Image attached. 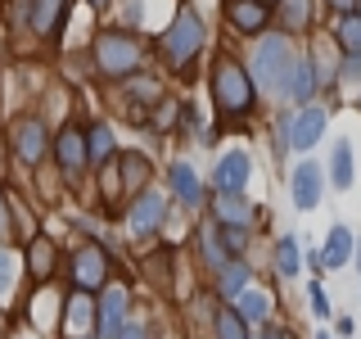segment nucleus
Segmentation results:
<instances>
[{
	"instance_id": "obj_22",
	"label": "nucleus",
	"mask_w": 361,
	"mask_h": 339,
	"mask_svg": "<svg viewBox=\"0 0 361 339\" xmlns=\"http://www.w3.org/2000/svg\"><path fill=\"white\" fill-rule=\"evenodd\" d=\"M86 145H90V163H109L113 150H118V141H113V131L104 127V122L86 131Z\"/></svg>"
},
{
	"instance_id": "obj_6",
	"label": "nucleus",
	"mask_w": 361,
	"mask_h": 339,
	"mask_svg": "<svg viewBox=\"0 0 361 339\" xmlns=\"http://www.w3.org/2000/svg\"><path fill=\"white\" fill-rule=\"evenodd\" d=\"M325 122H330L325 109H298L293 118H285V127H280L285 131V145L289 150H312V145L325 136Z\"/></svg>"
},
{
	"instance_id": "obj_32",
	"label": "nucleus",
	"mask_w": 361,
	"mask_h": 339,
	"mask_svg": "<svg viewBox=\"0 0 361 339\" xmlns=\"http://www.w3.org/2000/svg\"><path fill=\"white\" fill-rule=\"evenodd\" d=\"M330 5L338 9V14H357V0H330Z\"/></svg>"
},
{
	"instance_id": "obj_25",
	"label": "nucleus",
	"mask_w": 361,
	"mask_h": 339,
	"mask_svg": "<svg viewBox=\"0 0 361 339\" xmlns=\"http://www.w3.org/2000/svg\"><path fill=\"white\" fill-rule=\"evenodd\" d=\"M217 339H248V326H244L240 308H226V312H217Z\"/></svg>"
},
{
	"instance_id": "obj_20",
	"label": "nucleus",
	"mask_w": 361,
	"mask_h": 339,
	"mask_svg": "<svg viewBox=\"0 0 361 339\" xmlns=\"http://www.w3.org/2000/svg\"><path fill=\"white\" fill-rule=\"evenodd\" d=\"M217 222L221 226H248L253 222V208H248L240 195H221L217 199Z\"/></svg>"
},
{
	"instance_id": "obj_18",
	"label": "nucleus",
	"mask_w": 361,
	"mask_h": 339,
	"mask_svg": "<svg viewBox=\"0 0 361 339\" xmlns=\"http://www.w3.org/2000/svg\"><path fill=\"white\" fill-rule=\"evenodd\" d=\"M330 181H334V190H348V186H353V145H348V141H334Z\"/></svg>"
},
{
	"instance_id": "obj_31",
	"label": "nucleus",
	"mask_w": 361,
	"mask_h": 339,
	"mask_svg": "<svg viewBox=\"0 0 361 339\" xmlns=\"http://www.w3.org/2000/svg\"><path fill=\"white\" fill-rule=\"evenodd\" d=\"M118 339H149V331H145V326H127Z\"/></svg>"
},
{
	"instance_id": "obj_34",
	"label": "nucleus",
	"mask_w": 361,
	"mask_h": 339,
	"mask_svg": "<svg viewBox=\"0 0 361 339\" xmlns=\"http://www.w3.org/2000/svg\"><path fill=\"white\" fill-rule=\"evenodd\" d=\"M262 339H285V335H280V331H262Z\"/></svg>"
},
{
	"instance_id": "obj_35",
	"label": "nucleus",
	"mask_w": 361,
	"mask_h": 339,
	"mask_svg": "<svg viewBox=\"0 0 361 339\" xmlns=\"http://www.w3.org/2000/svg\"><path fill=\"white\" fill-rule=\"evenodd\" d=\"M90 5H95V9H104V5H109V0H90Z\"/></svg>"
},
{
	"instance_id": "obj_24",
	"label": "nucleus",
	"mask_w": 361,
	"mask_h": 339,
	"mask_svg": "<svg viewBox=\"0 0 361 339\" xmlns=\"http://www.w3.org/2000/svg\"><path fill=\"white\" fill-rule=\"evenodd\" d=\"M267 312H271V299L262 290H244L240 294V316H244V321H262Z\"/></svg>"
},
{
	"instance_id": "obj_14",
	"label": "nucleus",
	"mask_w": 361,
	"mask_h": 339,
	"mask_svg": "<svg viewBox=\"0 0 361 339\" xmlns=\"http://www.w3.org/2000/svg\"><path fill=\"white\" fill-rule=\"evenodd\" d=\"M99 335L104 339H118L122 331H127V290H104V299H99Z\"/></svg>"
},
{
	"instance_id": "obj_38",
	"label": "nucleus",
	"mask_w": 361,
	"mask_h": 339,
	"mask_svg": "<svg viewBox=\"0 0 361 339\" xmlns=\"http://www.w3.org/2000/svg\"><path fill=\"white\" fill-rule=\"evenodd\" d=\"M357 105H361V100H357Z\"/></svg>"
},
{
	"instance_id": "obj_27",
	"label": "nucleus",
	"mask_w": 361,
	"mask_h": 339,
	"mask_svg": "<svg viewBox=\"0 0 361 339\" xmlns=\"http://www.w3.org/2000/svg\"><path fill=\"white\" fill-rule=\"evenodd\" d=\"M50 267H54L50 240H37V244H32V271H37V276H50Z\"/></svg>"
},
{
	"instance_id": "obj_7",
	"label": "nucleus",
	"mask_w": 361,
	"mask_h": 339,
	"mask_svg": "<svg viewBox=\"0 0 361 339\" xmlns=\"http://www.w3.org/2000/svg\"><path fill=\"white\" fill-rule=\"evenodd\" d=\"M73 280H77V290H99L109 280V258H104V249L99 244H86V249H77V258H73Z\"/></svg>"
},
{
	"instance_id": "obj_9",
	"label": "nucleus",
	"mask_w": 361,
	"mask_h": 339,
	"mask_svg": "<svg viewBox=\"0 0 361 339\" xmlns=\"http://www.w3.org/2000/svg\"><path fill=\"white\" fill-rule=\"evenodd\" d=\"M248 172H253V163H248L244 150H231L217 158V172H212V186H217V195H240L248 186Z\"/></svg>"
},
{
	"instance_id": "obj_4",
	"label": "nucleus",
	"mask_w": 361,
	"mask_h": 339,
	"mask_svg": "<svg viewBox=\"0 0 361 339\" xmlns=\"http://www.w3.org/2000/svg\"><path fill=\"white\" fill-rule=\"evenodd\" d=\"M145 64V50L131 32H99L95 37V68L104 77H131Z\"/></svg>"
},
{
	"instance_id": "obj_15",
	"label": "nucleus",
	"mask_w": 361,
	"mask_h": 339,
	"mask_svg": "<svg viewBox=\"0 0 361 339\" xmlns=\"http://www.w3.org/2000/svg\"><path fill=\"white\" fill-rule=\"evenodd\" d=\"M353 254H357L353 231H348L343 222H334V226H330V235H325V249H321V267H343Z\"/></svg>"
},
{
	"instance_id": "obj_37",
	"label": "nucleus",
	"mask_w": 361,
	"mask_h": 339,
	"mask_svg": "<svg viewBox=\"0 0 361 339\" xmlns=\"http://www.w3.org/2000/svg\"><path fill=\"white\" fill-rule=\"evenodd\" d=\"M262 5H271V0H262Z\"/></svg>"
},
{
	"instance_id": "obj_23",
	"label": "nucleus",
	"mask_w": 361,
	"mask_h": 339,
	"mask_svg": "<svg viewBox=\"0 0 361 339\" xmlns=\"http://www.w3.org/2000/svg\"><path fill=\"white\" fill-rule=\"evenodd\" d=\"M276 267H280V276H298V267H302V249L293 235H285V240L276 244Z\"/></svg>"
},
{
	"instance_id": "obj_5",
	"label": "nucleus",
	"mask_w": 361,
	"mask_h": 339,
	"mask_svg": "<svg viewBox=\"0 0 361 339\" xmlns=\"http://www.w3.org/2000/svg\"><path fill=\"white\" fill-rule=\"evenodd\" d=\"M54 158H59V172L63 177H82V167L90 163V145H86V131L82 127H68L54 136Z\"/></svg>"
},
{
	"instance_id": "obj_2",
	"label": "nucleus",
	"mask_w": 361,
	"mask_h": 339,
	"mask_svg": "<svg viewBox=\"0 0 361 339\" xmlns=\"http://www.w3.org/2000/svg\"><path fill=\"white\" fill-rule=\"evenodd\" d=\"M203 50V23L195 9H176V18H172V28L163 32V59L176 68V73H185L190 64H195V54Z\"/></svg>"
},
{
	"instance_id": "obj_26",
	"label": "nucleus",
	"mask_w": 361,
	"mask_h": 339,
	"mask_svg": "<svg viewBox=\"0 0 361 339\" xmlns=\"http://www.w3.org/2000/svg\"><path fill=\"white\" fill-rule=\"evenodd\" d=\"M280 18H285V28H289V32H302V28H307V18H312L307 0H285V9H280Z\"/></svg>"
},
{
	"instance_id": "obj_21",
	"label": "nucleus",
	"mask_w": 361,
	"mask_h": 339,
	"mask_svg": "<svg viewBox=\"0 0 361 339\" xmlns=\"http://www.w3.org/2000/svg\"><path fill=\"white\" fill-rule=\"evenodd\" d=\"M217 290L226 294V299H240V294L248 290V267L244 263H226L221 276H217Z\"/></svg>"
},
{
	"instance_id": "obj_16",
	"label": "nucleus",
	"mask_w": 361,
	"mask_h": 339,
	"mask_svg": "<svg viewBox=\"0 0 361 339\" xmlns=\"http://www.w3.org/2000/svg\"><path fill=\"white\" fill-rule=\"evenodd\" d=\"M167 181H172V195L180 203H190V208L203 199V186H199V177H195V167H190V163H176L172 172H167Z\"/></svg>"
},
{
	"instance_id": "obj_10",
	"label": "nucleus",
	"mask_w": 361,
	"mask_h": 339,
	"mask_svg": "<svg viewBox=\"0 0 361 339\" xmlns=\"http://www.w3.org/2000/svg\"><path fill=\"white\" fill-rule=\"evenodd\" d=\"M163 218H167V203H163V195H154V190H145V195H135V203H131V235H154L158 226H163Z\"/></svg>"
},
{
	"instance_id": "obj_13",
	"label": "nucleus",
	"mask_w": 361,
	"mask_h": 339,
	"mask_svg": "<svg viewBox=\"0 0 361 339\" xmlns=\"http://www.w3.org/2000/svg\"><path fill=\"white\" fill-rule=\"evenodd\" d=\"M316 95V64L312 59H293L285 73V86H280V100H293V105H307Z\"/></svg>"
},
{
	"instance_id": "obj_33",
	"label": "nucleus",
	"mask_w": 361,
	"mask_h": 339,
	"mask_svg": "<svg viewBox=\"0 0 361 339\" xmlns=\"http://www.w3.org/2000/svg\"><path fill=\"white\" fill-rule=\"evenodd\" d=\"M5 231H9V218H5V199H0V240H5Z\"/></svg>"
},
{
	"instance_id": "obj_3",
	"label": "nucleus",
	"mask_w": 361,
	"mask_h": 339,
	"mask_svg": "<svg viewBox=\"0 0 361 339\" xmlns=\"http://www.w3.org/2000/svg\"><path fill=\"white\" fill-rule=\"evenodd\" d=\"M248 77H253V86H262L267 95H280V86H285V73L293 64V50L285 37H262L253 50V59H248Z\"/></svg>"
},
{
	"instance_id": "obj_30",
	"label": "nucleus",
	"mask_w": 361,
	"mask_h": 339,
	"mask_svg": "<svg viewBox=\"0 0 361 339\" xmlns=\"http://www.w3.org/2000/svg\"><path fill=\"white\" fill-rule=\"evenodd\" d=\"M338 73H343L348 82H361V54H348V59H343V68H338Z\"/></svg>"
},
{
	"instance_id": "obj_19",
	"label": "nucleus",
	"mask_w": 361,
	"mask_h": 339,
	"mask_svg": "<svg viewBox=\"0 0 361 339\" xmlns=\"http://www.w3.org/2000/svg\"><path fill=\"white\" fill-rule=\"evenodd\" d=\"M334 41H338V50H343V54H361V14H338Z\"/></svg>"
},
{
	"instance_id": "obj_1",
	"label": "nucleus",
	"mask_w": 361,
	"mask_h": 339,
	"mask_svg": "<svg viewBox=\"0 0 361 339\" xmlns=\"http://www.w3.org/2000/svg\"><path fill=\"white\" fill-rule=\"evenodd\" d=\"M212 100H217L221 113L244 118L253 109V77H248V68L235 59H217V68H212Z\"/></svg>"
},
{
	"instance_id": "obj_36",
	"label": "nucleus",
	"mask_w": 361,
	"mask_h": 339,
	"mask_svg": "<svg viewBox=\"0 0 361 339\" xmlns=\"http://www.w3.org/2000/svg\"><path fill=\"white\" fill-rule=\"evenodd\" d=\"M316 339H330V335H325V331H321V335H316Z\"/></svg>"
},
{
	"instance_id": "obj_8",
	"label": "nucleus",
	"mask_w": 361,
	"mask_h": 339,
	"mask_svg": "<svg viewBox=\"0 0 361 339\" xmlns=\"http://www.w3.org/2000/svg\"><path fill=\"white\" fill-rule=\"evenodd\" d=\"M321 190H325V167L316 163H298V172L289 181V195H293V208L298 213H312L321 203Z\"/></svg>"
},
{
	"instance_id": "obj_29",
	"label": "nucleus",
	"mask_w": 361,
	"mask_h": 339,
	"mask_svg": "<svg viewBox=\"0 0 361 339\" xmlns=\"http://www.w3.org/2000/svg\"><path fill=\"white\" fill-rule=\"evenodd\" d=\"M312 308H316V316H330V299H325V290L312 280Z\"/></svg>"
},
{
	"instance_id": "obj_17",
	"label": "nucleus",
	"mask_w": 361,
	"mask_h": 339,
	"mask_svg": "<svg viewBox=\"0 0 361 339\" xmlns=\"http://www.w3.org/2000/svg\"><path fill=\"white\" fill-rule=\"evenodd\" d=\"M63 5L68 0H32V28L41 37H54L59 32V18H63Z\"/></svg>"
},
{
	"instance_id": "obj_28",
	"label": "nucleus",
	"mask_w": 361,
	"mask_h": 339,
	"mask_svg": "<svg viewBox=\"0 0 361 339\" xmlns=\"http://www.w3.org/2000/svg\"><path fill=\"white\" fill-rule=\"evenodd\" d=\"M9 280H14V258H9V249L0 244V290H5Z\"/></svg>"
},
{
	"instance_id": "obj_12",
	"label": "nucleus",
	"mask_w": 361,
	"mask_h": 339,
	"mask_svg": "<svg viewBox=\"0 0 361 339\" xmlns=\"http://www.w3.org/2000/svg\"><path fill=\"white\" fill-rule=\"evenodd\" d=\"M226 18H231L235 32H244V37H257V32L267 28L271 9L262 5V0H226Z\"/></svg>"
},
{
	"instance_id": "obj_11",
	"label": "nucleus",
	"mask_w": 361,
	"mask_h": 339,
	"mask_svg": "<svg viewBox=\"0 0 361 339\" xmlns=\"http://www.w3.org/2000/svg\"><path fill=\"white\" fill-rule=\"evenodd\" d=\"M14 150H18L23 163H32V167L45 158L50 141H45V122H41V118H23L18 127H14Z\"/></svg>"
}]
</instances>
